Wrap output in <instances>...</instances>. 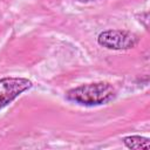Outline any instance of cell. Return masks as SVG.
<instances>
[{
	"label": "cell",
	"instance_id": "1",
	"mask_svg": "<svg viewBox=\"0 0 150 150\" xmlns=\"http://www.w3.org/2000/svg\"><path fill=\"white\" fill-rule=\"evenodd\" d=\"M116 95L115 88L105 82L87 83L75 87L66 93V98L81 105H100L108 103Z\"/></svg>",
	"mask_w": 150,
	"mask_h": 150
},
{
	"label": "cell",
	"instance_id": "2",
	"mask_svg": "<svg viewBox=\"0 0 150 150\" xmlns=\"http://www.w3.org/2000/svg\"><path fill=\"white\" fill-rule=\"evenodd\" d=\"M97 42L100 46L112 50H125L137 46L139 38L129 30L108 29L98 34Z\"/></svg>",
	"mask_w": 150,
	"mask_h": 150
},
{
	"label": "cell",
	"instance_id": "3",
	"mask_svg": "<svg viewBox=\"0 0 150 150\" xmlns=\"http://www.w3.org/2000/svg\"><path fill=\"white\" fill-rule=\"evenodd\" d=\"M32 87V81L25 77L0 79V109Z\"/></svg>",
	"mask_w": 150,
	"mask_h": 150
},
{
	"label": "cell",
	"instance_id": "4",
	"mask_svg": "<svg viewBox=\"0 0 150 150\" xmlns=\"http://www.w3.org/2000/svg\"><path fill=\"white\" fill-rule=\"evenodd\" d=\"M123 143L128 149H150V141L146 137L138 136V135H132V136H127L123 138Z\"/></svg>",
	"mask_w": 150,
	"mask_h": 150
}]
</instances>
